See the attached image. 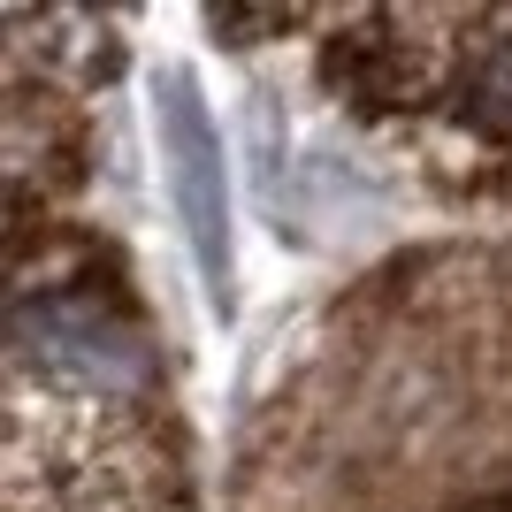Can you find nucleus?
<instances>
[{
  "instance_id": "nucleus-1",
  "label": "nucleus",
  "mask_w": 512,
  "mask_h": 512,
  "mask_svg": "<svg viewBox=\"0 0 512 512\" xmlns=\"http://www.w3.org/2000/svg\"><path fill=\"white\" fill-rule=\"evenodd\" d=\"M153 130H161V176H169L184 245L214 291V314H230V169H222V138H214L207 92L192 69H153Z\"/></svg>"
}]
</instances>
